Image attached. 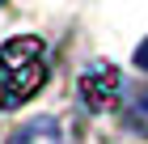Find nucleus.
I'll use <instances>...</instances> for the list:
<instances>
[{
  "label": "nucleus",
  "instance_id": "obj_1",
  "mask_svg": "<svg viewBox=\"0 0 148 144\" xmlns=\"http://www.w3.org/2000/svg\"><path fill=\"white\" fill-rule=\"evenodd\" d=\"M47 81V43L25 34L0 47V110L30 102Z\"/></svg>",
  "mask_w": 148,
  "mask_h": 144
},
{
  "label": "nucleus",
  "instance_id": "obj_2",
  "mask_svg": "<svg viewBox=\"0 0 148 144\" xmlns=\"http://www.w3.org/2000/svg\"><path fill=\"white\" fill-rule=\"evenodd\" d=\"M80 98L89 102V110H110L119 98V72L110 64H93L80 76Z\"/></svg>",
  "mask_w": 148,
  "mask_h": 144
},
{
  "label": "nucleus",
  "instance_id": "obj_3",
  "mask_svg": "<svg viewBox=\"0 0 148 144\" xmlns=\"http://www.w3.org/2000/svg\"><path fill=\"white\" fill-rule=\"evenodd\" d=\"M9 144H64V132H59V123H55V119L38 114V119L21 123V127L9 136Z\"/></svg>",
  "mask_w": 148,
  "mask_h": 144
},
{
  "label": "nucleus",
  "instance_id": "obj_4",
  "mask_svg": "<svg viewBox=\"0 0 148 144\" xmlns=\"http://www.w3.org/2000/svg\"><path fill=\"white\" fill-rule=\"evenodd\" d=\"M136 119H140V123L148 127V89L140 93V102H136Z\"/></svg>",
  "mask_w": 148,
  "mask_h": 144
},
{
  "label": "nucleus",
  "instance_id": "obj_5",
  "mask_svg": "<svg viewBox=\"0 0 148 144\" xmlns=\"http://www.w3.org/2000/svg\"><path fill=\"white\" fill-rule=\"evenodd\" d=\"M136 64H140V68H148V43H144V47L136 51Z\"/></svg>",
  "mask_w": 148,
  "mask_h": 144
},
{
  "label": "nucleus",
  "instance_id": "obj_6",
  "mask_svg": "<svg viewBox=\"0 0 148 144\" xmlns=\"http://www.w3.org/2000/svg\"><path fill=\"white\" fill-rule=\"evenodd\" d=\"M0 4H4V0H0Z\"/></svg>",
  "mask_w": 148,
  "mask_h": 144
}]
</instances>
